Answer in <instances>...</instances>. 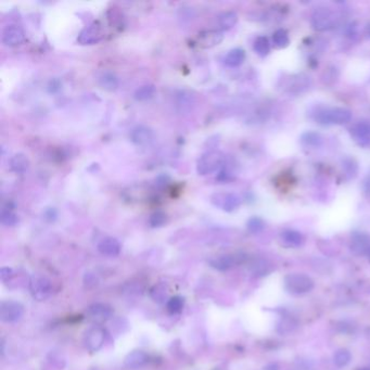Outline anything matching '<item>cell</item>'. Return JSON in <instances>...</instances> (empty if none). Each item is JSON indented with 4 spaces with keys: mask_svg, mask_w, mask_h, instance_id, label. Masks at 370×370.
Listing matches in <instances>:
<instances>
[{
    "mask_svg": "<svg viewBox=\"0 0 370 370\" xmlns=\"http://www.w3.org/2000/svg\"><path fill=\"white\" fill-rule=\"evenodd\" d=\"M352 120V112L345 108H326L315 113V121L321 125H344Z\"/></svg>",
    "mask_w": 370,
    "mask_h": 370,
    "instance_id": "1",
    "label": "cell"
},
{
    "mask_svg": "<svg viewBox=\"0 0 370 370\" xmlns=\"http://www.w3.org/2000/svg\"><path fill=\"white\" fill-rule=\"evenodd\" d=\"M225 157L219 151H208L200 156L197 163V172L199 175L205 176L220 171L224 166Z\"/></svg>",
    "mask_w": 370,
    "mask_h": 370,
    "instance_id": "2",
    "label": "cell"
},
{
    "mask_svg": "<svg viewBox=\"0 0 370 370\" xmlns=\"http://www.w3.org/2000/svg\"><path fill=\"white\" fill-rule=\"evenodd\" d=\"M284 288L291 294H304L314 289V281L308 275L290 274L284 278Z\"/></svg>",
    "mask_w": 370,
    "mask_h": 370,
    "instance_id": "3",
    "label": "cell"
},
{
    "mask_svg": "<svg viewBox=\"0 0 370 370\" xmlns=\"http://www.w3.org/2000/svg\"><path fill=\"white\" fill-rule=\"evenodd\" d=\"M336 14L329 8L316 9L311 15V26L317 31H326L335 28Z\"/></svg>",
    "mask_w": 370,
    "mask_h": 370,
    "instance_id": "4",
    "label": "cell"
},
{
    "mask_svg": "<svg viewBox=\"0 0 370 370\" xmlns=\"http://www.w3.org/2000/svg\"><path fill=\"white\" fill-rule=\"evenodd\" d=\"M30 291L36 301H45L52 293L51 282L48 278L34 275L30 280Z\"/></svg>",
    "mask_w": 370,
    "mask_h": 370,
    "instance_id": "5",
    "label": "cell"
},
{
    "mask_svg": "<svg viewBox=\"0 0 370 370\" xmlns=\"http://www.w3.org/2000/svg\"><path fill=\"white\" fill-rule=\"evenodd\" d=\"M212 203L225 212H234L237 209H239L241 205V199L239 195L230 192H218L214 193L211 197Z\"/></svg>",
    "mask_w": 370,
    "mask_h": 370,
    "instance_id": "6",
    "label": "cell"
},
{
    "mask_svg": "<svg viewBox=\"0 0 370 370\" xmlns=\"http://www.w3.org/2000/svg\"><path fill=\"white\" fill-rule=\"evenodd\" d=\"M24 315L23 305L15 301H3L0 304V319L3 322H15Z\"/></svg>",
    "mask_w": 370,
    "mask_h": 370,
    "instance_id": "7",
    "label": "cell"
},
{
    "mask_svg": "<svg viewBox=\"0 0 370 370\" xmlns=\"http://www.w3.org/2000/svg\"><path fill=\"white\" fill-rule=\"evenodd\" d=\"M350 249L355 255L368 256L370 253V236L365 232H353Z\"/></svg>",
    "mask_w": 370,
    "mask_h": 370,
    "instance_id": "8",
    "label": "cell"
},
{
    "mask_svg": "<svg viewBox=\"0 0 370 370\" xmlns=\"http://www.w3.org/2000/svg\"><path fill=\"white\" fill-rule=\"evenodd\" d=\"M103 37L102 28L98 23H92L84 29L77 37V43L81 45H93L99 43Z\"/></svg>",
    "mask_w": 370,
    "mask_h": 370,
    "instance_id": "9",
    "label": "cell"
},
{
    "mask_svg": "<svg viewBox=\"0 0 370 370\" xmlns=\"http://www.w3.org/2000/svg\"><path fill=\"white\" fill-rule=\"evenodd\" d=\"M104 338V330L102 328L94 326L86 331L85 338H84V343H85V346L88 351L97 352L102 347Z\"/></svg>",
    "mask_w": 370,
    "mask_h": 370,
    "instance_id": "10",
    "label": "cell"
},
{
    "mask_svg": "<svg viewBox=\"0 0 370 370\" xmlns=\"http://www.w3.org/2000/svg\"><path fill=\"white\" fill-rule=\"evenodd\" d=\"M25 39L24 31L19 25H8L2 31L1 41L7 47H17Z\"/></svg>",
    "mask_w": 370,
    "mask_h": 370,
    "instance_id": "11",
    "label": "cell"
},
{
    "mask_svg": "<svg viewBox=\"0 0 370 370\" xmlns=\"http://www.w3.org/2000/svg\"><path fill=\"white\" fill-rule=\"evenodd\" d=\"M224 39L223 31L218 30H209L201 31L197 38V44L200 48L210 49L219 45Z\"/></svg>",
    "mask_w": 370,
    "mask_h": 370,
    "instance_id": "12",
    "label": "cell"
},
{
    "mask_svg": "<svg viewBox=\"0 0 370 370\" xmlns=\"http://www.w3.org/2000/svg\"><path fill=\"white\" fill-rule=\"evenodd\" d=\"M351 135L359 146H370V123L369 122H358L351 128Z\"/></svg>",
    "mask_w": 370,
    "mask_h": 370,
    "instance_id": "13",
    "label": "cell"
},
{
    "mask_svg": "<svg viewBox=\"0 0 370 370\" xmlns=\"http://www.w3.org/2000/svg\"><path fill=\"white\" fill-rule=\"evenodd\" d=\"M114 310L112 306L104 303H96L89 306L88 315L96 322H104L113 316Z\"/></svg>",
    "mask_w": 370,
    "mask_h": 370,
    "instance_id": "14",
    "label": "cell"
},
{
    "mask_svg": "<svg viewBox=\"0 0 370 370\" xmlns=\"http://www.w3.org/2000/svg\"><path fill=\"white\" fill-rule=\"evenodd\" d=\"M130 140L134 142L136 146H147L153 140V131L149 127L144 125L136 126L135 128L131 129L130 131Z\"/></svg>",
    "mask_w": 370,
    "mask_h": 370,
    "instance_id": "15",
    "label": "cell"
},
{
    "mask_svg": "<svg viewBox=\"0 0 370 370\" xmlns=\"http://www.w3.org/2000/svg\"><path fill=\"white\" fill-rule=\"evenodd\" d=\"M245 260V256L242 255H221L218 257L212 258L210 261V265L217 271H228L232 266L240 264Z\"/></svg>",
    "mask_w": 370,
    "mask_h": 370,
    "instance_id": "16",
    "label": "cell"
},
{
    "mask_svg": "<svg viewBox=\"0 0 370 370\" xmlns=\"http://www.w3.org/2000/svg\"><path fill=\"white\" fill-rule=\"evenodd\" d=\"M121 243L113 237H107L98 243V251L105 256H118L121 252Z\"/></svg>",
    "mask_w": 370,
    "mask_h": 370,
    "instance_id": "17",
    "label": "cell"
},
{
    "mask_svg": "<svg viewBox=\"0 0 370 370\" xmlns=\"http://www.w3.org/2000/svg\"><path fill=\"white\" fill-rule=\"evenodd\" d=\"M97 81L99 86L107 92H114L120 85L118 76L110 71H103L100 73L97 77Z\"/></svg>",
    "mask_w": 370,
    "mask_h": 370,
    "instance_id": "18",
    "label": "cell"
},
{
    "mask_svg": "<svg viewBox=\"0 0 370 370\" xmlns=\"http://www.w3.org/2000/svg\"><path fill=\"white\" fill-rule=\"evenodd\" d=\"M280 239L283 242V245L292 247H299L304 245L305 238L298 230L285 229L280 234Z\"/></svg>",
    "mask_w": 370,
    "mask_h": 370,
    "instance_id": "19",
    "label": "cell"
},
{
    "mask_svg": "<svg viewBox=\"0 0 370 370\" xmlns=\"http://www.w3.org/2000/svg\"><path fill=\"white\" fill-rule=\"evenodd\" d=\"M148 359L149 357L144 351H133L125 357L124 364L128 369H139L148 363Z\"/></svg>",
    "mask_w": 370,
    "mask_h": 370,
    "instance_id": "20",
    "label": "cell"
},
{
    "mask_svg": "<svg viewBox=\"0 0 370 370\" xmlns=\"http://www.w3.org/2000/svg\"><path fill=\"white\" fill-rule=\"evenodd\" d=\"M238 22V15L234 11H226L220 13L217 17L218 31H229Z\"/></svg>",
    "mask_w": 370,
    "mask_h": 370,
    "instance_id": "21",
    "label": "cell"
},
{
    "mask_svg": "<svg viewBox=\"0 0 370 370\" xmlns=\"http://www.w3.org/2000/svg\"><path fill=\"white\" fill-rule=\"evenodd\" d=\"M246 60V51L241 48L231 49L225 57V64L229 67L240 66Z\"/></svg>",
    "mask_w": 370,
    "mask_h": 370,
    "instance_id": "22",
    "label": "cell"
},
{
    "mask_svg": "<svg viewBox=\"0 0 370 370\" xmlns=\"http://www.w3.org/2000/svg\"><path fill=\"white\" fill-rule=\"evenodd\" d=\"M29 158L23 153H18V154L13 155L11 160H10V168H11L12 172L17 174H24L29 170Z\"/></svg>",
    "mask_w": 370,
    "mask_h": 370,
    "instance_id": "23",
    "label": "cell"
},
{
    "mask_svg": "<svg viewBox=\"0 0 370 370\" xmlns=\"http://www.w3.org/2000/svg\"><path fill=\"white\" fill-rule=\"evenodd\" d=\"M253 49L255 54L262 58H265L271 52V44L266 36H258L253 44Z\"/></svg>",
    "mask_w": 370,
    "mask_h": 370,
    "instance_id": "24",
    "label": "cell"
},
{
    "mask_svg": "<svg viewBox=\"0 0 370 370\" xmlns=\"http://www.w3.org/2000/svg\"><path fill=\"white\" fill-rule=\"evenodd\" d=\"M301 141L306 147L318 148L322 144V138L316 131H306V133L301 136Z\"/></svg>",
    "mask_w": 370,
    "mask_h": 370,
    "instance_id": "25",
    "label": "cell"
},
{
    "mask_svg": "<svg viewBox=\"0 0 370 370\" xmlns=\"http://www.w3.org/2000/svg\"><path fill=\"white\" fill-rule=\"evenodd\" d=\"M273 44L278 49L287 48L290 45V38L287 31L280 29L275 31L273 35Z\"/></svg>",
    "mask_w": 370,
    "mask_h": 370,
    "instance_id": "26",
    "label": "cell"
},
{
    "mask_svg": "<svg viewBox=\"0 0 370 370\" xmlns=\"http://www.w3.org/2000/svg\"><path fill=\"white\" fill-rule=\"evenodd\" d=\"M154 94H155L154 85L148 84V85H144L137 89V91L135 92V99L138 100V101H146V100L153 98Z\"/></svg>",
    "mask_w": 370,
    "mask_h": 370,
    "instance_id": "27",
    "label": "cell"
},
{
    "mask_svg": "<svg viewBox=\"0 0 370 370\" xmlns=\"http://www.w3.org/2000/svg\"><path fill=\"white\" fill-rule=\"evenodd\" d=\"M0 221H1V224L4 226L12 227L18 224L19 218L17 214H15L11 209L3 208L1 211V214H0Z\"/></svg>",
    "mask_w": 370,
    "mask_h": 370,
    "instance_id": "28",
    "label": "cell"
},
{
    "mask_svg": "<svg viewBox=\"0 0 370 370\" xmlns=\"http://www.w3.org/2000/svg\"><path fill=\"white\" fill-rule=\"evenodd\" d=\"M351 353L350 351L345 350V348H340V350H338L334 356V362L336 364V366L339 368L345 367L346 365L351 362Z\"/></svg>",
    "mask_w": 370,
    "mask_h": 370,
    "instance_id": "29",
    "label": "cell"
},
{
    "mask_svg": "<svg viewBox=\"0 0 370 370\" xmlns=\"http://www.w3.org/2000/svg\"><path fill=\"white\" fill-rule=\"evenodd\" d=\"M247 228L249 230L251 234H260L265 228V223L264 220L260 217H251L247 223Z\"/></svg>",
    "mask_w": 370,
    "mask_h": 370,
    "instance_id": "30",
    "label": "cell"
},
{
    "mask_svg": "<svg viewBox=\"0 0 370 370\" xmlns=\"http://www.w3.org/2000/svg\"><path fill=\"white\" fill-rule=\"evenodd\" d=\"M184 303L185 301L182 297H173L167 302V310L170 311L171 314H178L181 313L184 308Z\"/></svg>",
    "mask_w": 370,
    "mask_h": 370,
    "instance_id": "31",
    "label": "cell"
},
{
    "mask_svg": "<svg viewBox=\"0 0 370 370\" xmlns=\"http://www.w3.org/2000/svg\"><path fill=\"white\" fill-rule=\"evenodd\" d=\"M167 217L166 214L164 212H161V211H156V212L153 213L150 218H149V224L153 228H157V227H162L164 224L166 223Z\"/></svg>",
    "mask_w": 370,
    "mask_h": 370,
    "instance_id": "32",
    "label": "cell"
},
{
    "mask_svg": "<svg viewBox=\"0 0 370 370\" xmlns=\"http://www.w3.org/2000/svg\"><path fill=\"white\" fill-rule=\"evenodd\" d=\"M271 272L272 268H269V265H267V263L265 261L257 262L253 265V273H254L256 276H265V275H268V273Z\"/></svg>",
    "mask_w": 370,
    "mask_h": 370,
    "instance_id": "33",
    "label": "cell"
},
{
    "mask_svg": "<svg viewBox=\"0 0 370 370\" xmlns=\"http://www.w3.org/2000/svg\"><path fill=\"white\" fill-rule=\"evenodd\" d=\"M151 297L153 298V300L156 301V302H164V300L166 299V292H165V289H161V285H157V287H154V289L152 290L151 292Z\"/></svg>",
    "mask_w": 370,
    "mask_h": 370,
    "instance_id": "34",
    "label": "cell"
},
{
    "mask_svg": "<svg viewBox=\"0 0 370 370\" xmlns=\"http://www.w3.org/2000/svg\"><path fill=\"white\" fill-rule=\"evenodd\" d=\"M12 275H13V271L11 268L2 267L1 269H0V278H1L2 281H6V280L11 278Z\"/></svg>",
    "mask_w": 370,
    "mask_h": 370,
    "instance_id": "35",
    "label": "cell"
},
{
    "mask_svg": "<svg viewBox=\"0 0 370 370\" xmlns=\"http://www.w3.org/2000/svg\"><path fill=\"white\" fill-rule=\"evenodd\" d=\"M85 282H86L87 285H89V283H92L93 287H94V285H97L98 280H97V278H96V276H94V275L87 274L85 276Z\"/></svg>",
    "mask_w": 370,
    "mask_h": 370,
    "instance_id": "36",
    "label": "cell"
},
{
    "mask_svg": "<svg viewBox=\"0 0 370 370\" xmlns=\"http://www.w3.org/2000/svg\"><path fill=\"white\" fill-rule=\"evenodd\" d=\"M364 188H365V191H366L367 193L370 194V175H368V176L366 177V179H365Z\"/></svg>",
    "mask_w": 370,
    "mask_h": 370,
    "instance_id": "37",
    "label": "cell"
},
{
    "mask_svg": "<svg viewBox=\"0 0 370 370\" xmlns=\"http://www.w3.org/2000/svg\"><path fill=\"white\" fill-rule=\"evenodd\" d=\"M266 370H278V367H277V365L272 364V365H269V366L266 367Z\"/></svg>",
    "mask_w": 370,
    "mask_h": 370,
    "instance_id": "38",
    "label": "cell"
},
{
    "mask_svg": "<svg viewBox=\"0 0 370 370\" xmlns=\"http://www.w3.org/2000/svg\"><path fill=\"white\" fill-rule=\"evenodd\" d=\"M338 72V71H337ZM336 72V73H337ZM328 73H329V72H328V70L325 72V75H326V78L325 79H327V77H328ZM329 77H331V78H337L338 77V75H335V74H332V75H329ZM328 81H329V78H328L327 79V81H326V83H328Z\"/></svg>",
    "mask_w": 370,
    "mask_h": 370,
    "instance_id": "39",
    "label": "cell"
},
{
    "mask_svg": "<svg viewBox=\"0 0 370 370\" xmlns=\"http://www.w3.org/2000/svg\"><path fill=\"white\" fill-rule=\"evenodd\" d=\"M365 33H366V35L368 36V37H370V24L367 26V28H366V31H365Z\"/></svg>",
    "mask_w": 370,
    "mask_h": 370,
    "instance_id": "40",
    "label": "cell"
},
{
    "mask_svg": "<svg viewBox=\"0 0 370 370\" xmlns=\"http://www.w3.org/2000/svg\"><path fill=\"white\" fill-rule=\"evenodd\" d=\"M358 370H370V367H363V368H359Z\"/></svg>",
    "mask_w": 370,
    "mask_h": 370,
    "instance_id": "41",
    "label": "cell"
},
{
    "mask_svg": "<svg viewBox=\"0 0 370 370\" xmlns=\"http://www.w3.org/2000/svg\"><path fill=\"white\" fill-rule=\"evenodd\" d=\"M368 257H369V261H370V253H369V255H368Z\"/></svg>",
    "mask_w": 370,
    "mask_h": 370,
    "instance_id": "42",
    "label": "cell"
}]
</instances>
